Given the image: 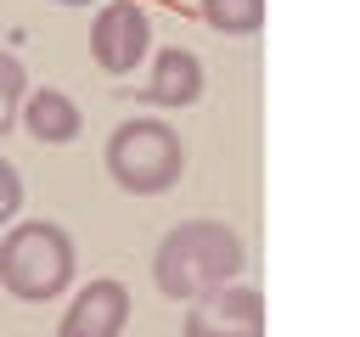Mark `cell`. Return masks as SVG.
Returning <instances> with one entry per match:
<instances>
[{
	"instance_id": "cell-4",
	"label": "cell",
	"mask_w": 360,
	"mask_h": 337,
	"mask_svg": "<svg viewBox=\"0 0 360 337\" xmlns=\"http://www.w3.org/2000/svg\"><path fill=\"white\" fill-rule=\"evenodd\" d=\"M62 6H84V0H62Z\"/></svg>"
},
{
	"instance_id": "cell-3",
	"label": "cell",
	"mask_w": 360,
	"mask_h": 337,
	"mask_svg": "<svg viewBox=\"0 0 360 337\" xmlns=\"http://www.w3.org/2000/svg\"><path fill=\"white\" fill-rule=\"evenodd\" d=\"M11 202H17V180H11V168L0 163V219L11 213Z\"/></svg>"
},
{
	"instance_id": "cell-1",
	"label": "cell",
	"mask_w": 360,
	"mask_h": 337,
	"mask_svg": "<svg viewBox=\"0 0 360 337\" xmlns=\"http://www.w3.org/2000/svg\"><path fill=\"white\" fill-rule=\"evenodd\" d=\"M112 168H118L124 185H135V191H158V185L174 180L180 152H174V140H169L158 124H135V129H124V135L112 140Z\"/></svg>"
},
{
	"instance_id": "cell-2",
	"label": "cell",
	"mask_w": 360,
	"mask_h": 337,
	"mask_svg": "<svg viewBox=\"0 0 360 337\" xmlns=\"http://www.w3.org/2000/svg\"><path fill=\"white\" fill-rule=\"evenodd\" d=\"M28 118H34V135H51V140L73 135V112H68L62 101H34V107H28Z\"/></svg>"
}]
</instances>
